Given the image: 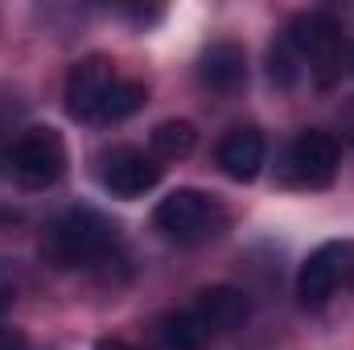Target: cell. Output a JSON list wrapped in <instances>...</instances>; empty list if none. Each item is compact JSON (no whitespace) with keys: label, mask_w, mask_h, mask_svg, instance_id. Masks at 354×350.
<instances>
[{"label":"cell","mask_w":354,"mask_h":350,"mask_svg":"<svg viewBox=\"0 0 354 350\" xmlns=\"http://www.w3.org/2000/svg\"><path fill=\"white\" fill-rule=\"evenodd\" d=\"M248 313H252V301L243 288L214 284V288H202L185 309L161 317V338L169 350H202L214 334H227L239 322H248Z\"/></svg>","instance_id":"6da1fadb"},{"label":"cell","mask_w":354,"mask_h":350,"mask_svg":"<svg viewBox=\"0 0 354 350\" xmlns=\"http://www.w3.org/2000/svg\"><path fill=\"white\" fill-rule=\"evenodd\" d=\"M46 248H50V256L62 268H95V264H107L115 256L120 231L99 210L75 206V210H66V214H58L50 223Z\"/></svg>","instance_id":"7a4b0ae2"},{"label":"cell","mask_w":354,"mask_h":350,"mask_svg":"<svg viewBox=\"0 0 354 350\" xmlns=\"http://www.w3.org/2000/svg\"><path fill=\"white\" fill-rule=\"evenodd\" d=\"M153 223L165 239H174L181 248H194V243H206V239H218L227 231V206L206 194V190H194V185H181L174 194H165L153 210Z\"/></svg>","instance_id":"3957f363"},{"label":"cell","mask_w":354,"mask_h":350,"mask_svg":"<svg viewBox=\"0 0 354 350\" xmlns=\"http://www.w3.org/2000/svg\"><path fill=\"white\" fill-rule=\"evenodd\" d=\"M284 37L292 42V50L301 54V62L309 66V75L317 79V87H330L342 75L346 46H342V21L334 12H326V8L297 12L284 25Z\"/></svg>","instance_id":"277c9868"},{"label":"cell","mask_w":354,"mask_h":350,"mask_svg":"<svg viewBox=\"0 0 354 350\" xmlns=\"http://www.w3.org/2000/svg\"><path fill=\"white\" fill-rule=\"evenodd\" d=\"M4 165L25 190H50L66 174V140L58 128H25L8 145Z\"/></svg>","instance_id":"5b68a950"},{"label":"cell","mask_w":354,"mask_h":350,"mask_svg":"<svg viewBox=\"0 0 354 350\" xmlns=\"http://www.w3.org/2000/svg\"><path fill=\"white\" fill-rule=\"evenodd\" d=\"M351 280H354V239H330V243H322L305 256L301 272H297V297H301V305L317 309Z\"/></svg>","instance_id":"8992f818"},{"label":"cell","mask_w":354,"mask_h":350,"mask_svg":"<svg viewBox=\"0 0 354 350\" xmlns=\"http://www.w3.org/2000/svg\"><path fill=\"white\" fill-rule=\"evenodd\" d=\"M120 83V71L107 54H87L66 75V111L83 124H103V107Z\"/></svg>","instance_id":"52a82bcc"},{"label":"cell","mask_w":354,"mask_h":350,"mask_svg":"<svg viewBox=\"0 0 354 350\" xmlns=\"http://www.w3.org/2000/svg\"><path fill=\"white\" fill-rule=\"evenodd\" d=\"M338 165H342L338 140L330 132H317V128L301 132L284 153V177L292 185H305V190H326L338 177Z\"/></svg>","instance_id":"ba28073f"},{"label":"cell","mask_w":354,"mask_h":350,"mask_svg":"<svg viewBox=\"0 0 354 350\" xmlns=\"http://www.w3.org/2000/svg\"><path fill=\"white\" fill-rule=\"evenodd\" d=\"M161 181V165L132 145H115L99 157V185L115 198H145Z\"/></svg>","instance_id":"9c48e42d"},{"label":"cell","mask_w":354,"mask_h":350,"mask_svg":"<svg viewBox=\"0 0 354 350\" xmlns=\"http://www.w3.org/2000/svg\"><path fill=\"white\" fill-rule=\"evenodd\" d=\"M198 83L218 91V95L239 91L248 83V54H243V46H235V42H210L202 50V58H198Z\"/></svg>","instance_id":"30bf717a"},{"label":"cell","mask_w":354,"mask_h":350,"mask_svg":"<svg viewBox=\"0 0 354 350\" xmlns=\"http://www.w3.org/2000/svg\"><path fill=\"white\" fill-rule=\"evenodd\" d=\"M264 157H268V145H264V132L260 128H231L218 145V165L231 181H252L260 177L264 169Z\"/></svg>","instance_id":"8fae6325"},{"label":"cell","mask_w":354,"mask_h":350,"mask_svg":"<svg viewBox=\"0 0 354 350\" xmlns=\"http://www.w3.org/2000/svg\"><path fill=\"white\" fill-rule=\"evenodd\" d=\"M194 145H198V132H194L189 120H165V124L153 128V153L165 157V161H181V157H189Z\"/></svg>","instance_id":"7c38bea8"},{"label":"cell","mask_w":354,"mask_h":350,"mask_svg":"<svg viewBox=\"0 0 354 350\" xmlns=\"http://www.w3.org/2000/svg\"><path fill=\"white\" fill-rule=\"evenodd\" d=\"M301 71H305L301 54H297L292 42L280 33V37L272 42V50H268V79H272L276 87H292V83L301 79Z\"/></svg>","instance_id":"4fadbf2b"},{"label":"cell","mask_w":354,"mask_h":350,"mask_svg":"<svg viewBox=\"0 0 354 350\" xmlns=\"http://www.w3.org/2000/svg\"><path fill=\"white\" fill-rule=\"evenodd\" d=\"M145 103H149V87H145V83H136V79H120L115 91H111V99H107V107H103V124L128 120V116H136Z\"/></svg>","instance_id":"5bb4252c"},{"label":"cell","mask_w":354,"mask_h":350,"mask_svg":"<svg viewBox=\"0 0 354 350\" xmlns=\"http://www.w3.org/2000/svg\"><path fill=\"white\" fill-rule=\"evenodd\" d=\"M0 350H29L25 347V334L12 330V326H0Z\"/></svg>","instance_id":"9a60e30c"},{"label":"cell","mask_w":354,"mask_h":350,"mask_svg":"<svg viewBox=\"0 0 354 350\" xmlns=\"http://www.w3.org/2000/svg\"><path fill=\"white\" fill-rule=\"evenodd\" d=\"M95 350H136V347H132V342H124V338H99Z\"/></svg>","instance_id":"2e32d148"},{"label":"cell","mask_w":354,"mask_h":350,"mask_svg":"<svg viewBox=\"0 0 354 350\" xmlns=\"http://www.w3.org/2000/svg\"><path fill=\"white\" fill-rule=\"evenodd\" d=\"M346 62H351V75H354V46H351V54H346Z\"/></svg>","instance_id":"e0dca14e"},{"label":"cell","mask_w":354,"mask_h":350,"mask_svg":"<svg viewBox=\"0 0 354 350\" xmlns=\"http://www.w3.org/2000/svg\"><path fill=\"white\" fill-rule=\"evenodd\" d=\"M4 157H8V149H0V165H4Z\"/></svg>","instance_id":"ac0fdd59"}]
</instances>
